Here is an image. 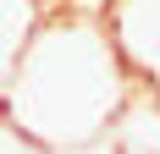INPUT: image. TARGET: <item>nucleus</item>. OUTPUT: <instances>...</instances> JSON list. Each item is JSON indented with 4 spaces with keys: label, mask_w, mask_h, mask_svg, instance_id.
Instances as JSON below:
<instances>
[{
    "label": "nucleus",
    "mask_w": 160,
    "mask_h": 154,
    "mask_svg": "<svg viewBox=\"0 0 160 154\" xmlns=\"http://www.w3.org/2000/svg\"><path fill=\"white\" fill-rule=\"evenodd\" d=\"M132 99H138V83L127 77L105 22L44 6L0 94V121L44 154H72L105 138Z\"/></svg>",
    "instance_id": "1"
},
{
    "label": "nucleus",
    "mask_w": 160,
    "mask_h": 154,
    "mask_svg": "<svg viewBox=\"0 0 160 154\" xmlns=\"http://www.w3.org/2000/svg\"><path fill=\"white\" fill-rule=\"evenodd\" d=\"M116 55L138 88L160 94V0H105L99 11Z\"/></svg>",
    "instance_id": "2"
},
{
    "label": "nucleus",
    "mask_w": 160,
    "mask_h": 154,
    "mask_svg": "<svg viewBox=\"0 0 160 154\" xmlns=\"http://www.w3.org/2000/svg\"><path fill=\"white\" fill-rule=\"evenodd\" d=\"M39 17H44V0H0V94L11 83L17 61H22V44L33 39Z\"/></svg>",
    "instance_id": "3"
}]
</instances>
